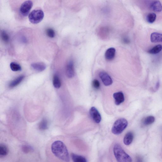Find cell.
Listing matches in <instances>:
<instances>
[{"label": "cell", "mask_w": 162, "mask_h": 162, "mask_svg": "<svg viewBox=\"0 0 162 162\" xmlns=\"http://www.w3.org/2000/svg\"><path fill=\"white\" fill-rule=\"evenodd\" d=\"M90 114L91 116L96 123H99L101 120V115L98 110L95 107L91 108L90 110Z\"/></svg>", "instance_id": "52a82bcc"}, {"label": "cell", "mask_w": 162, "mask_h": 162, "mask_svg": "<svg viewBox=\"0 0 162 162\" xmlns=\"http://www.w3.org/2000/svg\"><path fill=\"white\" fill-rule=\"evenodd\" d=\"M134 138V134L132 132L127 133L125 135L124 139V142L126 145H130L133 141Z\"/></svg>", "instance_id": "4fadbf2b"}, {"label": "cell", "mask_w": 162, "mask_h": 162, "mask_svg": "<svg viewBox=\"0 0 162 162\" xmlns=\"http://www.w3.org/2000/svg\"><path fill=\"white\" fill-rule=\"evenodd\" d=\"M128 124V122L126 119L122 118L118 119L113 125L112 133L116 135L121 134L127 127Z\"/></svg>", "instance_id": "3957f363"}, {"label": "cell", "mask_w": 162, "mask_h": 162, "mask_svg": "<svg viewBox=\"0 0 162 162\" xmlns=\"http://www.w3.org/2000/svg\"><path fill=\"white\" fill-rule=\"evenodd\" d=\"M53 85L55 88H60L61 83L59 78L57 75H55L53 78Z\"/></svg>", "instance_id": "ffe728a7"}, {"label": "cell", "mask_w": 162, "mask_h": 162, "mask_svg": "<svg viewBox=\"0 0 162 162\" xmlns=\"http://www.w3.org/2000/svg\"><path fill=\"white\" fill-rule=\"evenodd\" d=\"M71 155L74 162H87L86 158L81 155L74 153L72 154Z\"/></svg>", "instance_id": "9a60e30c"}, {"label": "cell", "mask_w": 162, "mask_h": 162, "mask_svg": "<svg viewBox=\"0 0 162 162\" xmlns=\"http://www.w3.org/2000/svg\"><path fill=\"white\" fill-rule=\"evenodd\" d=\"M150 40L153 43H162V34L157 32H154L151 35Z\"/></svg>", "instance_id": "5bb4252c"}, {"label": "cell", "mask_w": 162, "mask_h": 162, "mask_svg": "<svg viewBox=\"0 0 162 162\" xmlns=\"http://www.w3.org/2000/svg\"><path fill=\"white\" fill-rule=\"evenodd\" d=\"M135 162H144L143 157L140 155H137L135 158Z\"/></svg>", "instance_id": "83f0119b"}, {"label": "cell", "mask_w": 162, "mask_h": 162, "mask_svg": "<svg viewBox=\"0 0 162 162\" xmlns=\"http://www.w3.org/2000/svg\"><path fill=\"white\" fill-rule=\"evenodd\" d=\"M162 50V46L159 44L152 48L148 51V53L151 54H157L159 53Z\"/></svg>", "instance_id": "e0dca14e"}, {"label": "cell", "mask_w": 162, "mask_h": 162, "mask_svg": "<svg viewBox=\"0 0 162 162\" xmlns=\"http://www.w3.org/2000/svg\"><path fill=\"white\" fill-rule=\"evenodd\" d=\"M25 76H19L14 80L12 81L9 84V86L11 88L14 87L18 86L20 84L24 78Z\"/></svg>", "instance_id": "2e32d148"}, {"label": "cell", "mask_w": 162, "mask_h": 162, "mask_svg": "<svg viewBox=\"0 0 162 162\" xmlns=\"http://www.w3.org/2000/svg\"><path fill=\"white\" fill-rule=\"evenodd\" d=\"M10 67L11 70L14 71H21L22 68L20 65L15 62H12L10 64Z\"/></svg>", "instance_id": "603a6c76"}, {"label": "cell", "mask_w": 162, "mask_h": 162, "mask_svg": "<svg viewBox=\"0 0 162 162\" xmlns=\"http://www.w3.org/2000/svg\"><path fill=\"white\" fill-rule=\"evenodd\" d=\"M155 118L153 116H149L145 118L143 121V124L145 125H148L153 124L155 122Z\"/></svg>", "instance_id": "d6986e66"}, {"label": "cell", "mask_w": 162, "mask_h": 162, "mask_svg": "<svg viewBox=\"0 0 162 162\" xmlns=\"http://www.w3.org/2000/svg\"><path fill=\"white\" fill-rule=\"evenodd\" d=\"M33 6V2L31 1H25L22 3L19 11L20 14L24 16H27L30 12Z\"/></svg>", "instance_id": "5b68a950"}, {"label": "cell", "mask_w": 162, "mask_h": 162, "mask_svg": "<svg viewBox=\"0 0 162 162\" xmlns=\"http://www.w3.org/2000/svg\"><path fill=\"white\" fill-rule=\"evenodd\" d=\"M116 54V50L114 48H110L106 50L105 53L106 59L111 61L114 59Z\"/></svg>", "instance_id": "8fae6325"}, {"label": "cell", "mask_w": 162, "mask_h": 162, "mask_svg": "<svg viewBox=\"0 0 162 162\" xmlns=\"http://www.w3.org/2000/svg\"><path fill=\"white\" fill-rule=\"evenodd\" d=\"M51 150L55 156L65 162H69V152L66 146L62 141L54 142L51 145Z\"/></svg>", "instance_id": "6da1fadb"}, {"label": "cell", "mask_w": 162, "mask_h": 162, "mask_svg": "<svg viewBox=\"0 0 162 162\" xmlns=\"http://www.w3.org/2000/svg\"><path fill=\"white\" fill-rule=\"evenodd\" d=\"M22 150L25 153H29L33 150V148L30 146L24 145L22 147Z\"/></svg>", "instance_id": "484cf974"}, {"label": "cell", "mask_w": 162, "mask_h": 162, "mask_svg": "<svg viewBox=\"0 0 162 162\" xmlns=\"http://www.w3.org/2000/svg\"><path fill=\"white\" fill-rule=\"evenodd\" d=\"M48 128V123L46 119H43L39 125V128L41 131L46 130Z\"/></svg>", "instance_id": "7402d4cb"}, {"label": "cell", "mask_w": 162, "mask_h": 162, "mask_svg": "<svg viewBox=\"0 0 162 162\" xmlns=\"http://www.w3.org/2000/svg\"><path fill=\"white\" fill-rule=\"evenodd\" d=\"M157 17V15L154 13H150L146 16V21L149 23H153L156 20Z\"/></svg>", "instance_id": "ac0fdd59"}, {"label": "cell", "mask_w": 162, "mask_h": 162, "mask_svg": "<svg viewBox=\"0 0 162 162\" xmlns=\"http://www.w3.org/2000/svg\"><path fill=\"white\" fill-rule=\"evenodd\" d=\"M31 67L32 69L37 72H42L46 68V65L43 63H32Z\"/></svg>", "instance_id": "7c38bea8"}, {"label": "cell", "mask_w": 162, "mask_h": 162, "mask_svg": "<svg viewBox=\"0 0 162 162\" xmlns=\"http://www.w3.org/2000/svg\"><path fill=\"white\" fill-rule=\"evenodd\" d=\"M149 6V8L155 12H160L162 11V5L159 1H151Z\"/></svg>", "instance_id": "9c48e42d"}, {"label": "cell", "mask_w": 162, "mask_h": 162, "mask_svg": "<svg viewBox=\"0 0 162 162\" xmlns=\"http://www.w3.org/2000/svg\"><path fill=\"white\" fill-rule=\"evenodd\" d=\"M47 36L50 38H54L55 36V32L52 29L48 28L46 31Z\"/></svg>", "instance_id": "d4e9b609"}, {"label": "cell", "mask_w": 162, "mask_h": 162, "mask_svg": "<svg viewBox=\"0 0 162 162\" xmlns=\"http://www.w3.org/2000/svg\"><path fill=\"white\" fill-rule=\"evenodd\" d=\"M99 76L105 86H108L112 85L113 83L112 79L107 73L102 71L99 73Z\"/></svg>", "instance_id": "8992f818"}, {"label": "cell", "mask_w": 162, "mask_h": 162, "mask_svg": "<svg viewBox=\"0 0 162 162\" xmlns=\"http://www.w3.org/2000/svg\"><path fill=\"white\" fill-rule=\"evenodd\" d=\"M113 152L118 162H132L131 157L126 153L120 145L118 144L115 145Z\"/></svg>", "instance_id": "7a4b0ae2"}, {"label": "cell", "mask_w": 162, "mask_h": 162, "mask_svg": "<svg viewBox=\"0 0 162 162\" xmlns=\"http://www.w3.org/2000/svg\"><path fill=\"white\" fill-rule=\"evenodd\" d=\"M113 97L115 100V103L116 105H119L125 101L124 94L121 92H116L114 93Z\"/></svg>", "instance_id": "30bf717a"}, {"label": "cell", "mask_w": 162, "mask_h": 162, "mask_svg": "<svg viewBox=\"0 0 162 162\" xmlns=\"http://www.w3.org/2000/svg\"><path fill=\"white\" fill-rule=\"evenodd\" d=\"M8 149L4 144L0 145V155L1 157H5L8 153Z\"/></svg>", "instance_id": "44dd1931"}, {"label": "cell", "mask_w": 162, "mask_h": 162, "mask_svg": "<svg viewBox=\"0 0 162 162\" xmlns=\"http://www.w3.org/2000/svg\"><path fill=\"white\" fill-rule=\"evenodd\" d=\"M123 41L124 43L126 44H128L129 43V40L128 38L126 37L123 38Z\"/></svg>", "instance_id": "f1b7e54d"}, {"label": "cell", "mask_w": 162, "mask_h": 162, "mask_svg": "<svg viewBox=\"0 0 162 162\" xmlns=\"http://www.w3.org/2000/svg\"><path fill=\"white\" fill-rule=\"evenodd\" d=\"M44 17V12L41 9H35L32 11L29 14V21L33 24L39 23Z\"/></svg>", "instance_id": "277c9868"}, {"label": "cell", "mask_w": 162, "mask_h": 162, "mask_svg": "<svg viewBox=\"0 0 162 162\" xmlns=\"http://www.w3.org/2000/svg\"><path fill=\"white\" fill-rule=\"evenodd\" d=\"M1 37L2 40L5 43H8L9 40V37L8 34L4 31L1 32Z\"/></svg>", "instance_id": "cb8c5ba5"}, {"label": "cell", "mask_w": 162, "mask_h": 162, "mask_svg": "<svg viewBox=\"0 0 162 162\" xmlns=\"http://www.w3.org/2000/svg\"><path fill=\"white\" fill-rule=\"evenodd\" d=\"M92 85L94 88L98 89L100 87V84L99 81L97 80H94L92 82Z\"/></svg>", "instance_id": "4316f807"}, {"label": "cell", "mask_w": 162, "mask_h": 162, "mask_svg": "<svg viewBox=\"0 0 162 162\" xmlns=\"http://www.w3.org/2000/svg\"><path fill=\"white\" fill-rule=\"evenodd\" d=\"M66 74L69 78L73 77L75 74L73 61L70 60L67 63L66 67Z\"/></svg>", "instance_id": "ba28073f"}]
</instances>
